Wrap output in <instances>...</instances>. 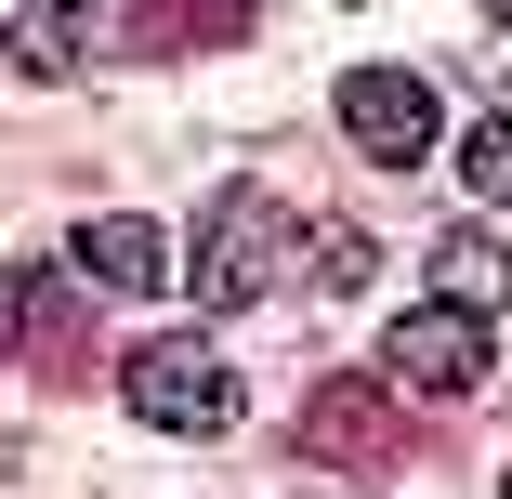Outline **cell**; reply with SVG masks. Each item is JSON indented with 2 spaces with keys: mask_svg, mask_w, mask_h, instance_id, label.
Returning a JSON list of instances; mask_svg holds the SVG:
<instances>
[{
  "mask_svg": "<svg viewBox=\"0 0 512 499\" xmlns=\"http://www.w3.org/2000/svg\"><path fill=\"white\" fill-rule=\"evenodd\" d=\"M0 355L79 368V289H66V263H0Z\"/></svg>",
  "mask_w": 512,
  "mask_h": 499,
  "instance_id": "obj_4",
  "label": "cell"
},
{
  "mask_svg": "<svg viewBox=\"0 0 512 499\" xmlns=\"http://www.w3.org/2000/svg\"><path fill=\"white\" fill-rule=\"evenodd\" d=\"M381 368H394L407 394H473V381H486V329L447 316V303H434V316H394V329H381Z\"/></svg>",
  "mask_w": 512,
  "mask_h": 499,
  "instance_id": "obj_5",
  "label": "cell"
},
{
  "mask_svg": "<svg viewBox=\"0 0 512 499\" xmlns=\"http://www.w3.org/2000/svg\"><path fill=\"white\" fill-rule=\"evenodd\" d=\"M486 27H499V40H512V0H486Z\"/></svg>",
  "mask_w": 512,
  "mask_h": 499,
  "instance_id": "obj_13",
  "label": "cell"
},
{
  "mask_svg": "<svg viewBox=\"0 0 512 499\" xmlns=\"http://www.w3.org/2000/svg\"><path fill=\"white\" fill-rule=\"evenodd\" d=\"M158 40H250V0H145Z\"/></svg>",
  "mask_w": 512,
  "mask_h": 499,
  "instance_id": "obj_11",
  "label": "cell"
},
{
  "mask_svg": "<svg viewBox=\"0 0 512 499\" xmlns=\"http://www.w3.org/2000/svg\"><path fill=\"white\" fill-rule=\"evenodd\" d=\"M316 276H329V289H368V237L329 224V237H316Z\"/></svg>",
  "mask_w": 512,
  "mask_h": 499,
  "instance_id": "obj_12",
  "label": "cell"
},
{
  "mask_svg": "<svg viewBox=\"0 0 512 499\" xmlns=\"http://www.w3.org/2000/svg\"><path fill=\"white\" fill-rule=\"evenodd\" d=\"M342 132H355V158H381V171H407V158H434V79L421 66H355L342 92Z\"/></svg>",
  "mask_w": 512,
  "mask_h": 499,
  "instance_id": "obj_3",
  "label": "cell"
},
{
  "mask_svg": "<svg viewBox=\"0 0 512 499\" xmlns=\"http://www.w3.org/2000/svg\"><path fill=\"white\" fill-rule=\"evenodd\" d=\"M302 447H316V460H381V447H394V421H381V381H329L316 408H302Z\"/></svg>",
  "mask_w": 512,
  "mask_h": 499,
  "instance_id": "obj_8",
  "label": "cell"
},
{
  "mask_svg": "<svg viewBox=\"0 0 512 499\" xmlns=\"http://www.w3.org/2000/svg\"><path fill=\"white\" fill-rule=\"evenodd\" d=\"M460 184H473V211H512V119L460 132Z\"/></svg>",
  "mask_w": 512,
  "mask_h": 499,
  "instance_id": "obj_10",
  "label": "cell"
},
{
  "mask_svg": "<svg viewBox=\"0 0 512 499\" xmlns=\"http://www.w3.org/2000/svg\"><path fill=\"white\" fill-rule=\"evenodd\" d=\"M0 66H14V79H79L92 66V0H14Z\"/></svg>",
  "mask_w": 512,
  "mask_h": 499,
  "instance_id": "obj_6",
  "label": "cell"
},
{
  "mask_svg": "<svg viewBox=\"0 0 512 499\" xmlns=\"http://www.w3.org/2000/svg\"><path fill=\"white\" fill-rule=\"evenodd\" d=\"M79 276H92V289H171V237H158L145 211H92V224H79Z\"/></svg>",
  "mask_w": 512,
  "mask_h": 499,
  "instance_id": "obj_7",
  "label": "cell"
},
{
  "mask_svg": "<svg viewBox=\"0 0 512 499\" xmlns=\"http://www.w3.org/2000/svg\"><path fill=\"white\" fill-rule=\"evenodd\" d=\"M499 499H512V486H499Z\"/></svg>",
  "mask_w": 512,
  "mask_h": 499,
  "instance_id": "obj_14",
  "label": "cell"
},
{
  "mask_svg": "<svg viewBox=\"0 0 512 499\" xmlns=\"http://www.w3.org/2000/svg\"><path fill=\"white\" fill-rule=\"evenodd\" d=\"M289 197L276 184H224L211 211H197V237H184V289L211 316H250V303H276V263H289Z\"/></svg>",
  "mask_w": 512,
  "mask_h": 499,
  "instance_id": "obj_1",
  "label": "cell"
},
{
  "mask_svg": "<svg viewBox=\"0 0 512 499\" xmlns=\"http://www.w3.org/2000/svg\"><path fill=\"white\" fill-rule=\"evenodd\" d=\"M499 289H512V250H499L486 224H460V237H434V303H447V316H486Z\"/></svg>",
  "mask_w": 512,
  "mask_h": 499,
  "instance_id": "obj_9",
  "label": "cell"
},
{
  "mask_svg": "<svg viewBox=\"0 0 512 499\" xmlns=\"http://www.w3.org/2000/svg\"><path fill=\"white\" fill-rule=\"evenodd\" d=\"M119 394H132V421H158V434H237V368L211 355V329H158V342H132L119 355Z\"/></svg>",
  "mask_w": 512,
  "mask_h": 499,
  "instance_id": "obj_2",
  "label": "cell"
}]
</instances>
